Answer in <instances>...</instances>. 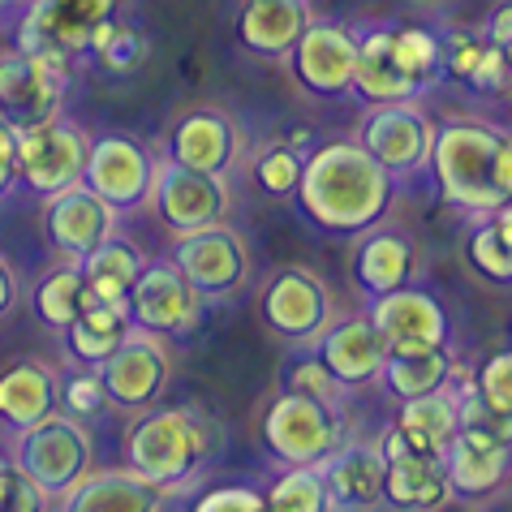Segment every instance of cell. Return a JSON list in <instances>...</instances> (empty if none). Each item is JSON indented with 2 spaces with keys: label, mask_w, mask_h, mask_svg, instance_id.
Masks as SVG:
<instances>
[{
  "label": "cell",
  "mask_w": 512,
  "mask_h": 512,
  "mask_svg": "<svg viewBox=\"0 0 512 512\" xmlns=\"http://www.w3.org/2000/svg\"><path fill=\"white\" fill-rule=\"evenodd\" d=\"M396 177L358 138L323 142L306 155L297 203L327 233H366L388 216Z\"/></svg>",
  "instance_id": "6da1fadb"
},
{
  "label": "cell",
  "mask_w": 512,
  "mask_h": 512,
  "mask_svg": "<svg viewBox=\"0 0 512 512\" xmlns=\"http://www.w3.org/2000/svg\"><path fill=\"white\" fill-rule=\"evenodd\" d=\"M125 461L147 482L173 495L211 461V422L186 405L151 409L125 435Z\"/></svg>",
  "instance_id": "7a4b0ae2"
},
{
  "label": "cell",
  "mask_w": 512,
  "mask_h": 512,
  "mask_svg": "<svg viewBox=\"0 0 512 512\" xmlns=\"http://www.w3.org/2000/svg\"><path fill=\"white\" fill-rule=\"evenodd\" d=\"M495 138L500 130L487 121H444L435 130V151H431V173L439 198L448 207L465 211L469 220L491 216L508 198L495 190L491 164H495Z\"/></svg>",
  "instance_id": "3957f363"
},
{
  "label": "cell",
  "mask_w": 512,
  "mask_h": 512,
  "mask_svg": "<svg viewBox=\"0 0 512 512\" xmlns=\"http://www.w3.org/2000/svg\"><path fill=\"white\" fill-rule=\"evenodd\" d=\"M9 461L18 469H26V474H31L39 487L56 500V495L78 487V482L95 469V444H91L82 418L56 409V414H48L44 422L22 426L18 439H13V457Z\"/></svg>",
  "instance_id": "277c9868"
},
{
  "label": "cell",
  "mask_w": 512,
  "mask_h": 512,
  "mask_svg": "<svg viewBox=\"0 0 512 512\" xmlns=\"http://www.w3.org/2000/svg\"><path fill=\"white\" fill-rule=\"evenodd\" d=\"M263 444L280 465H319L345 444V426H340V409L315 401L306 392L272 396L263 409Z\"/></svg>",
  "instance_id": "5b68a950"
},
{
  "label": "cell",
  "mask_w": 512,
  "mask_h": 512,
  "mask_svg": "<svg viewBox=\"0 0 512 512\" xmlns=\"http://www.w3.org/2000/svg\"><path fill=\"white\" fill-rule=\"evenodd\" d=\"M435 130L439 125L426 117L418 99H401V104H371L358 130V142L396 181H405L431 168Z\"/></svg>",
  "instance_id": "8992f818"
},
{
  "label": "cell",
  "mask_w": 512,
  "mask_h": 512,
  "mask_svg": "<svg viewBox=\"0 0 512 512\" xmlns=\"http://www.w3.org/2000/svg\"><path fill=\"white\" fill-rule=\"evenodd\" d=\"M69 91V65L52 56L9 52L0 56V112L13 125V134L35 130L61 117Z\"/></svg>",
  "instance_id": "52a82bcc"
},
{
  "label": "cell",
  "mask_w": 512,
  "mask_h": 512,
  "mask_svg": "<svg viewBox=\"0 0 512 512\" xmlns=\"http://www.w3.org/2000/svg\"><path fill=\"white\" fill-rule=\"evenodd\" d=\"M99 379L108 388V401L121 409H147L160 401V392L168 388L173 375V353H168L164 336L147 332V327H130L125 340L95 366Z\"/></svg>",
  "instance_id": "ba28073f"
},
{
  "label": "cell",
  "mask_w": 512,
  "mask_h": 512,
  "mask_svg": "<svg viewBox=\"0 0 512 512\" xmlns=\"http://www.w3.org/2000/svg\"><path fill=\"white\" fill-rule=\"evenodd\" d=\"M87 155H91V138L74 121L56 117L48 125H35V130L18 134V181H26V190H35L44 198L61 194L82 181Z\"/></svg>",
  "instance_id": "9c48e42d"
},
{
  "label": "cell",
  "mask_w": 512,
  "mask_h": 512,
  "mask_svg": "<svg viewBox=\"0 0 512 512\" xmlns=\"http://www.w3.org/2000/svg\"><path fill=\"white\" fill-rule=\"evenodd\" d=\"M117 0H35V9L18 26V52L74 61L91 52V35L99 22L112 18Z\"/></svg>",
  "instance_id": "30bf717a"
},
{
  "label": "cell",
  "mask_w": 512,
  "mask_h": 512,
  "mask_svg": "<svg viewBox=\"0 0 512 512\" xmlns=\"http://www.w3.org/2000/svg\"><path fill=\"white\" fill-rule=\"evenodd\" d=\"M263 319L276 336L315 349V340L332 327V293L306 267H284L263 289Z\"/></svg>",
  "instance_id": "8fae6325"
},
{
  "label": "cell",
  "mask_w": 512,
  "mask_h": 512,
  "mask_svg": "<svg viewBox=\"0 0 512 512\" xmlns=\"http://www.w3.org/2000/svg\"><path fill=\"white\" fill-rule=\"evenodd\" d=\"M130 315L155 336H186L203 315V293L186 280L177 263H142L130 289Z\"/></svg>",
  "instance_id": "7c38bea8"
},
{
  "label": "cell",
  "mask_w": 512,
  "mask_h": 512,
  "mask_svg": "<svg viewBox=\"0 0 512 512\" xmlns=\"http://www.w3.org/2000/svg\"><path fill=\"white\" fill-rule=\"evenodd\" d=\"M151 203L164 216L168 229H177L186 237V233L211 229V224L224 220V211H229V186L216 173H194V168L168 160V164H155Z\"/></svg>",
  "instance_id": "4fadbf2b"
},
{
  "label": "cell",
  "mask_w": 512,
  "mask_h": 512,
  "mask_svg": "<svg viewBox=\"0 0 512 512\" xmlns=\"http://www.w3.org/2000/svg\"><path fill=\"white\" fill-rule=\"evenodd\" d=\"M366 315L388 340V353H414V349H448V310L439 306V297L418 284H401V289L371 297Z\"/></svg>",
  "instance_id": "5bb4252c"
},
{
  "label": "cell",
  "mask_w": 512,
  "mask_h": 512,
  "mask_svg": "<svg viewBox=\"0 0 512 512\" xmlns=\"http://www.w3.org/2000/svg\"><path fill=\"white\" fill-rule=\"evenodd\" d=\"M44 229H48V241L69 263H82L99 241L112 237V229H117V207L104 203L87 181H78V186H69L61 194H48Z\"/></svg>",
  "instance_id": "9a60e30c"
},
{
  "label": "cell",
  "mask_w": 512,
  "mask_h": 512,
  "mask_svg": "<svg viewBox=\"0 0 512 512\" xmlns=\"http://www.w3.org/2000/svg\"><path fill=\"white\" fill-rule=\"evenodd\" d=\"M82 181L104 198L112 207H138L151 198V181H155V164L151 155L138 147L134 138L125 134H104L91 142V155H87V173Z\"/></svg>",
  "instance_id": "2e32d148"
},
{
  "label": "cell",
  "mask_w": 512,
  "mask_h": 512,
  "mask_svg": "<svg viewBox=\"0 0 512 512\" xmlns=\"http://www.w3.org/2000/svg\"><path fill=\"white\" fill-rule=\"evenodd\" d=\"M297 82L315 95H345L353 91L358 69V35L336 22H310L293 48Z\"/></svg>",
  "instance_id": "e0dca14e"
},
{
  "label": "cell",
  "mask_w": 512,
  "mask_h": 512,
  "mask_svg": "<svg viewBox=\"0 0 512 512\" xmlns=\"http://www.w3.org/2000/svg\"><path fill=\"white\" fill-rule=\"evenodd\" d=\"M241 147H246L241 125L224 108H190L173 125V138H168V151H173L177 164L194 168V173H216V177H224L237 164Z\"/></svg>",
  "instance_id": "ac0fdd59"
},
{
  "label": "cell",
  "mask_w": 512,
  "mask_h": 512,
  "mask_svg": "<svg viewBox=\"0 0 512 512\" xmlns=\"http://www.w3.org/2000/svg\"><path fill=\"white\" fill-rule=\"evenodd\" d=\"M315 353L345 388H366V383H379L383 375L388 340H383L375 319L362 310V315H349V319H332V327L315 340Z\"/></svg>",
  "instance_id": "d6986e66"
},
{
  "label": "cell",
  "mask_w": 512,
  "mask_h": 512,
  "mask_svg": "<svg viewBox=\"0 0 512 512\" xmlns=\"http://www.w3.org/2000/svg\"><path fill=\"white\" fill-rule=\"evenodd\" d=\"M173 263L186 272V280L203 297H220V293H233L241 276H246V246H241V237L233 229L211 224V229L186 233L177 241Z\"/></svg>",
  "instance_id": "ffe728a7"
},
{
  "label": "cell",
  "mask_w": 512,
  "mask_h": 512,
  "mask_svg": "<svg viewBox=\"0 0 512 512\" xmlns=\"http://www.w3.org/2000/svg\"><path fill=\"white\" fill-rule=\"evenodd\" d=\"M319 474L332 495V512H375L383 504V461L379 444H340L332 457L319 461Z\"/></svg>",
  "instance_id": "44dd1931"
},
{
  "label": "cell",
  "mask_w": 512,
  "mask_h": 512,
  "mask_svg": "<svg viewBox=\"0 0 512 512\" xmlns=\"http://www.w3.org/2000/svg\"><path fill=\"white\" fill-rule=\"evenodd\" d=\"M168 491L138 469H91L78 487L61 495V512H164Z\"/></svg>",
  "instance_id": "7402d4cb"
},
{
  "label": "cell",
  "mask_w": 512,
  "mask_h": 512,
  "mask_svg": "<svg viewBox=\"0 0 512 512\" xmlns=\"http://www.w3.org/2000/svg\"><path fill=\"white\" fill-rule=\"evenodd\" d=\"M418 272V246L401 229H366L353 254V280L366 297H383L401 284H414Z\"/></svg>",
  "instance_id": "603a6c76"
},
{
  "label": "cell",
  "mask_w": 512,
  "mask_h": 512,
  "mask_svg": "<svg viewBox=\"0 0 512 512\" xmlns=\"http://www.w3.org/2000/svg\"><path fill=\"white\" fill-rule=\"evenodd\" d=\"M61 388H65V379L56 375L52 366L35 362V358L13 362L0 371V418H5L13 431L44 422L48 414L61 409Z\"/></svg>",
  "instance_id": "cb8c5ba5"
},
{
  "label": "cell",
  "mask_w": 512,
  "mask_h": 512,
  "mask_svg": "<svg viewBox=\"0 0 512 512\" xmlns=\"http://www.w3.org/2000/svg\"><path fill=\"white\" fill-rule=\"evenodd\" d=\"M353 95L366 104H401V99H422L426 91L396 65L392 26L358 35V69H353Z\"/></svg>",
  "instance_id": "d4e9b609"
},
{
  "label": "cell",
  "mask_w": 512,
  "mask_h": 512,
  "mask_svg": "<svg viewBox=\"0 0 512 512\" xmlns=\"http://www.w3.org/2000/svg\"><path fill=\"white\" fill-rule=\"evenodd\" d=\"M310 26L306 0H246L237 18L241 48L259 56H289Z\"/></svg>",
  "instance_id": "484cf974"
},
{
  "label": "cell",
  "mask_w": 512,
  "mask_h": 512,
  "mask_svg": "<svg viewBox=\"0 0 512 512\" xmlns=\"http://www.w3.org/2000/svg\"><path fill=\"white\" fill-rule=\"evenodd\" d=\"M452 500V482L444 457L431 452H409L401 461H388V478H383V504L401 512H439Z\"/></svg>",
  "instance_id": "4316f807"
},
{
  "label": "cell",
  "mask_w": 512,
  "mask_h": 512,
  "mask_svg": "<svg viewBox=\"0 0 512 512\" xmlns=\"http://www.w3.org/2000/svg\"><path fill=\"white\" fill-rule=\"evenodd\" d=\"M444 469L452 482V495H465V500H478V495L500 491L512 478V448L500 444H478V439L457 435L444 452Z\"/></svg>",
  "instance_id": "83f0119b"
},
{
  "label": "cell",
  "mask_w": 512,
  "mask_h": 512,
  "mask_svg": "<svg viewBox=\"0 0 512 512\" xmlns=\"http://www.w3.org/2000/svg\"><path fill=\"white\" fill-rule=\"evenodd\" d=\"M396 426H401L405 439H409V444H414L418 452L444 457L448 444L457 439V426H461L457 396H452L448 388H439V392L414 396V401H401V414H396Z\"/></svg>",
  "instance_id": "f1b7e54d"
},
{
  "label": "cell",
  "mask_w": 512,
  "mask_h": 512,
  "mask_svg": "<svg viewBox=\"0 0 512 512\" xmlns=\"http://www.w3.org/2000/svg\"><path fill=\"white\" fill-rule=\"evenodd\" d=\"M130 327H134L130 302H99V297H95V302L65 327L69 353H74L78 362H87V366H99L125 340Z\"/></svg>",
  "instance_id": "f546056e"
},
{
  "label": "cell",
  "mask_w": 512,
  "mask_h": 512,
  "mask_svg": "<svg viewBox=\"0 0 512 512\" xmlns=\"http://www.w3.org/2000/svg\"><path fill=\"white\" fill-rule=\"evenodd\" d=\"M452 349H414V353H388L379 383L388 388L396 401H414V396L439 392L452 371Z\"/></svg>",
  "instance_id": "4dcf8cb0"
},
{
  "label": "cell",
  "mask_w": 512,
  "mask_h": 512,
  "mask_svg": "<svg viewBox=\"0 0 512 512\" xmlns=\"http://www.w3.org/2000/svg\"><path fill=\"white\" fill-rule=\"evenodd\" d=\"M78 267H82V276H87L91 293L99 302H130V289L142 272V259L130 241L108 237V241H99Z\"/></svg>",
  "instance_id": "1f68e13d"
},
{
  "label": "cell",
  "mask_w": 512,
  "mask_h": 512,
  "mask_svg": "<svg viewBox=\"0 0 512 512\" xmlns=\"http://www.w3.org/2000/svg\"><path fill=\"white\" fill-rule=\"evenodd\" d=\"M91 302H95V293H91V284H87V276H82L78 263L56 267V272H52L44 284H39V297H35V306H39V315H44V323L61 327V332H65V327L74 323Z\"/></svg>",
  "instance_id": "d6a6232c"
},
{
  "label": "cell",
  "mask_w": 512,
  "mask_h": 512,
  "mask_svg": "<svg viewBox=\"0 0 512 512\" xmlns=\"http://www.w3.org/2000/svg\"><path fill=\"white\" fill-rule=\"evenodd\" d=\"M392 52H396V65H401L422 91H431L435 82L444 78V35L426 31V26H396Z\"/></svg>",
  "instance_id": "836d02e7"
},
{
  "label": "cell",
  "mask_w": 512,
  "mask_h": 512,
  "mask_svg": "<svg viewBox=\"0 0 512 512\" xmlns=\"http://www.w3.org/2000/svg\"><path fill=\"white\" fill-rule=\"evenodd\" d=\"M272 512H332V495L319 465H284V474L267 487Z\"/></svg>",
  "instance_id": "e575fe53"
},
{
  "label": "cell",
  "mask_w": 512,
  "mask_h": 512,
  "mask_svg": "<svg viewBox=\"0 0 512 512\" xmlns=\"http://www.w3.org/2000/svg\"><path fill=\"white\" fill-rule=\"evenodd\" d=\"M465 254H469V263H474L478 276H487L495 284H512V241L500 237V229L491 224V216L474 220Z\"/></svg>",
  "instance_id": "d590c367"
},
{
  "label": "cell",
  "mask_w": 512,
  "mask_h": 512,
  "mask_svg": "<svg viewBox=\"0 0 512 512\" xmlns=\"http://www.w3.org/2000/svg\"><path fill=\"white\" fill-rule=\"evenodd\" d=\"M457 414H461L457 435L478 439V444H500V448H512V418H508V414H500V409H491L478 392L461 396V401H457Z\"/></svg>",
  "instance_id": "8d00e7d4"
},
{
  "label": "cell",
  "mask_w": 512,
  "mask_h": 512,
  "mask_svg": "<svg viewBox=\"0 0 512 512\" xmlns=\"http://www.w3.org/2000/svg\"><path fill=\"white\" fill-rule=\"evenodd\" d=\"M302 164H306L302 151H293L289 142H272L267 151L254 155V181H259L267 194H297Z\"/></svg>",
  "instance_id": "74e56055"
},
{
  "label": "cell",
  "mask_w": 512,
  "mask_h": 512,
  "mask_svg": "<svg viewBox=\"0 0 512 512\" xmlns=\"http://www.w3.org/2000/svg\"><path fill=\"white\" fill-rule=\"evenodd\" d=\"M284 388H289V392H306V396L327 401L336 409H340V401H345V392H349L345 383L327 371V362L319 358V353H302V358H293L289 371H284Z\"/></svg>",
  "instance_id": "f35d334b"
},
{
  "label": "cell",
  "mask_w": 512,
  "mask_h": 512,
  "mask_svg": "<svg viewBox=\"0 0 512 512\" xmlns=\"http://www.w3.org/2000/svg\"><path fill=\"white\" fill-rule=\"evenodd\" d=\"M0 512H52V495L9 457L0 461Z\"/></svg>",
  "instance_id": "ab89813d"
},
{
  "label": "cell",
  "mask_w": 512,
  "mask_h": 512,
  "mask_svg": "<svg viewBox=\"0 0 512 512\" xmlns=\"http://www.w3.org/2000/svg\"><path fill=\"white\" fill-rule=\"evenodd\" d=\"M474 383H478L482 401L512 418V345L487 353V358L474 366Z\"/></svg>",
  "instance_id": "60d3db41"
},
{
  "label": "cell",
  "mask_w": 512,
  "mask_h": 512,
  "mask_svg": "<svg viewBox=\"0 0 512 512\" xmlns=\"http://www.w3.org/2000/svg\"><path fill=\"white\" fill-rule=\"evenodd\" d=\"M104 405H112V401H108V388H104V379H99L95 366H91V371H82V375L65 379V388H61V409H65V414L95 418V414H104Z\"/></svg>",
  "instance_id": "b9f144b4"
},
{
  "label": "cell",
  "mask_w": 512,
  "mask_h": 512,
  "mask_svg": "<svg viewBox=\"0 0 512 512\" xmlns=\"http://www.w3.org/2000/svg\"><path fill=\"white\" fill-rule=\"evenodd\" d=\"M190 512H272V508H267V491L241 487V482H233V487L203 491V495L194 500Z\"/></svg>",
  "instance_id": "7bdbcfd3"
},
{
  "label": "cell",
  "mask_w": 512,
  "mask_h": 512,
  "mask_svg": "<svg viewBox=\"0 0 512 512\" xmlns=\"http://www.w3.org/2000/svg\"><path fill=\"white\" fill-rule=\"evenodd\" d=\"M487 52V39L474 35V31H448L444 35V74L457 78V82H469L474 65L482 61Z\"/></svg>",
  "instance_id": "ee69618b"
},
{
  "label": "cell",
  "mask_w": 512,
  "mask_h": 512,
  "mask_svg": "<svg viewBox=\"0 0 512 512\" xmlns=\"http://www.w3.org/2000/svg\"><path fill=\"white\" fill-rule=\"evenodd\" d=\"M147 56V48H142V39L134 31H125V26H117V35L108 39V48L99 52V61H104L108 69H117V74H130V69Z\"/></svg>",
  "instance_id": "f6af8a7d"
},
{
  "label": "cell",
  "mask_w": 512,
  "mask_h": 512,
  "mask_svg": "<svg viewBox=\"0 0 512 512\" xmlns=\"http://www.w3.org/2000/svg\"><path fill=\"white\" fill-rule=\"evenodd\" d=\"M482 39H487V44L512 65V0H495L491 5L487 26H482Z\"/></svg>",
  "instance_id": "bcb514c9"
},
{
  "label": "cell",
  "mask_w": 512,
  "mask_h": 512,
  "mask_svg": "<svg viewBox=\"0 0 512 512\" xmlns=\"http://www.w3.org/2000/svg\"><path fill=\"white\" fill-rule=\"evenodd\" d=\"M13 181H18V134H13V125L0 112V198H5Z\"/></svg>",
  "instance_id": "7dc6e473"
},
{
  "label": "cell",
  "mask_w": 512,
  "mask_h": 512,
  "mask_svg": "<svg viewBox=\"0 0 512 512\" xmlns=\"http://www.w3.org/2000/svg\"><path fill=\"white\" fill-rule=\"evenodd\" d=\"M491 177H495V190H500L504 198H512V130H500V138H495Z\"/></svg>",
  "instance_id": "c3c4849f"
},
{
  "label": "cell",
  "mask_w": 512,
  "mask_h": 512,
  "mask_svg": "<svg viewBox=\"0 0 512 512\" xmlns=\"http://www.w3.org/2000/svg\"><path fill=\"white\" fill-rule=\"evenodd\" d=\"M13 302H18V276H13V267H9L5 254H0V319L13 310Z\"/></svg>",
  "instance_id": "681fc988"
},
{
  "label": "cell",
  "mask_w": 512,
  "mask_h": 512,
  "mask_svg": "<svg viewBox=\"0 0 512 512\" xmlns=\"http://www.w3.org/2000/svg\"><path fill=\"white\" fill-rule=\"evenodd\" d=\"M491 224H495V229H500V237H504V241H512V198L491 211Z\"/></svg>",
  "instance_id": "f907efd6"
},
{
  "label": "cell",
  "mask_w": 512,
  "mask_h": 512,
  "mask_svg": "<svg viewBox=\"0 0 512 512\" xmlns=\"http://www.w3.org/2000/svg\"><path fill=\"white\" fill-rule=\"evenodd\" d=\"M0 461H5V457H0Z\"/></svg>",
  "instance_id": "816d5d0a"
}]
</instances>
